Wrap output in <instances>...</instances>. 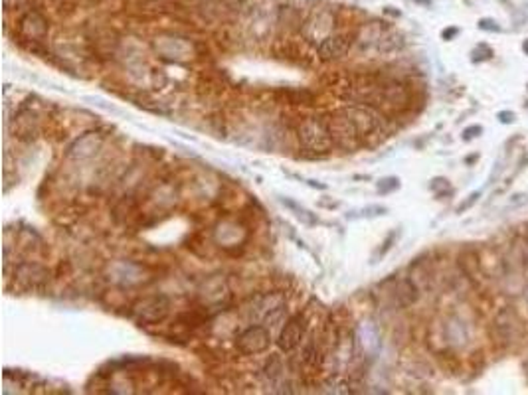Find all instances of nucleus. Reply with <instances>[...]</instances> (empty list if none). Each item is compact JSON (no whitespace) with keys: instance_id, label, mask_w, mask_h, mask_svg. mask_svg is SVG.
Masks as SVG:
<instances>
[{"instance_id":"obj_1","label":"nucleus","mask_w":528,"mask_h":395,"mask_svg":"<svg viewBox=\"0 0 528 395\" xmlns=\"http://www.w3.org/2000/svg\"><path fill=\"white\" fill-rule=\"evenodd\" d=\"M299 142L307 150L313 152H326L333 147V135L329 133L324 119L309 117L307 121H303L299 127Z\"/></svg>"},{"instance_id":"obj_2","label":"nucleus","mask_w":528,"mask_h":395,"mask_svg":"<svg viewBox=\"0 0 528 395\" xmlns=\"http://www.w3.org/2000/svg\"><path fill=\"white\" fill-rule=\"evenodd\" d=\"M169 312H171V299L166 295L143 297L131 307V314L140 324H159L169 316Z\"/></svg>"},{"instance_id":"obj_3","label":"nucleus","mask_w":528,"mask_h":395,"mask_svg":"<svg viewBox=\"0 0 528 395\" xmlns=\"http://www.w3.org/2000/svg\"><path fill=\"white\" fill-rule=\"evenodd\" d=\"M522 332H524V326L515 310L507 307L496 312L495 321H493V338H496L499 344L513 346L522 338Z\"/></svg>"},{"instance_id":"obj_4","label":"nucleus","mask_w":528,"mask_h":395,"mask_svg":"<svg viewBox=\"0 0 528 395\" xmlns=\"http://www.w3.org/2000/svg\"><path fill=\"white\" fill-rule=\"evenodd\" d=\"M271 346V332L265 326L251 324L244 332H239L236 338V348L244 356H256L270 350Z\"/></svg>"},{"instance_id":"obj_5","label":"nucleus","mask_w":528,"mask_h":395,"mask_svg":"<svg viewBox=\"0 0 528 395\" xmlns=\"http://www.w3.org/2000/svg\"><path fill=\"white\" fill-rule=\"evenodd\" d=\"M305 334H307V316L305 314L291 316L285 322L283 330L279 332V338H277V346H279L281 352H293L295 348H299Z\"/></svg>"},{"instance_id":"obj_6","label":"nucleus","mask_w":528,"mask_h":395,"mask_svg":"<svg viewBox=\"0 0 528 395\" xmlns=\"http://www.w3.org/2000/svg\"><path fill=\"white\" fill-rule=\"evenodd\" d=\"M352 48V36L346 34H334V36H326L319 43V58L323 62H331V60H341L343 55L348 54V50Z\"/></svg>"},{"instance_id":"obj_7","label":"nucleus","mask_w":528,"mask_h":395,"mask_svg":"<svg viewBox=\"0 0 528 395\" xmlns=\"http://www.w3.org/2000/svg\"><path fill=\"white\" fill-rule=\"evenodd\" d=\"M14 279L26 288H40L50 281V271L38 263H22L14 271Z\"/></svg>"},{"instance_id":"obj_8","label":"nucleus","mask_w":528,"mask_h":395,"mask_svg":"<svg viewBox=\"0 0 528 395\" xmlns=\"http://www.w3.org/2000/svg\"><path fill=\"white\" fill-rule=\"evenodd\" d=\"M101 145H103V137H101L99 133H95V130H91V133L81 135V137L67 149V156H70V159H77V161H86V159H91V156L98 154Z\"/></svg>"},{"instance_id":"obj_9","label":"nucleus","mask_w":528,"mask_h":395,"mask_svg":"<svg viewBox=\"0 0 528 395\" xmlns=\"http://www.w3.org/2000/svg\"><path fill=\"white\" fill-rule=\"evenodd\" d=\"M418 287L411 279H402V281H394V285L390 288V307L396 309H404L410 307L418 300Z\"/></svg>"},{"instance_id":"obj_10","label":"nucleus","mask_w":528,"mask_h":395,"mask_svg":"<svg viewBox=\"0 0 528 395\" xmlns=\"http://www.w3.org/2000/svg\"><path fill=\"white\" fill-rule=\"evenodd\" d=\"M346 113V117L352 121V125L358 130V135H368L372 130L378 128V117L367 107H358V105H352V107L343 109Z\"/></svg>"},{"instance_id":"obj_11","label":"nucleus","mask_w":528,"mask_h":395,"mask_svg":"<svg viewBox=\"0 0 528 395\" xmlns=\"http://www.w3.org/2000/svg\"><path fill=\"white\" fill-rule=\"evenodd\" d=\"M20 32L28 38V40H36L40 42L46 38L48 34V22L44 18L42 14L38 12H28L24 18L20 20Z\"/></svg>"},{"instance_id":"obj_12","label":"nucleus","mask_w":528,"mask_h":395,"mask_svg":"<svg viewBox=\"0 0 528 395\" xmlns=\"http://www.w3.org/2000/svg\"><path fill=\"white\" fill-rule=\"evenodd\" d=\"M445 338L451 346H457L461 348L469 340V328L461 319H451V321L445 324Z\"/></svg>"},{"instance_id":"obj_13","label":"nucleus","mask_w":528,"mask_h":395,"mask_svg":"<svg viewBox=\"0 0 528 395\" xmlns=\"http://www.w3.org/2000/svg\"><path fill=\"white\" fill-rule=\"evenodd\" d=\"M281 202L285 203V206H289L293 212H295V215H297L299 220H303L305 224H309V225L317 224V217H315V215L311 214V212H307V210H303V208H299V206H297V203H295V202H291V200H287V198H281Z\"/></svg>"},{"instance_id":"obj_14","label":"nucleus","mask_w":528,"mask_h":395,"mask_svg":"<svg viewBox=\"0 0 528 395\" xmlns=\"http://www.w3.org/2000/svg\"><path fill=\"white\" fill-rule=\"evenodd\" d=\"M400 188V178L396 176H388V178H382V180L376 184V190L380 194H390L396 192Z\"/></svg>"},{"instance_id":"obj_15","label":"nucleus","mask_w":528,"mask_h":395,"mask_svg":"<svg viewBox=\"0 0 528 395\" xmlns=\"http://www.w3.org/2000/svg\"><path fill=\"white\" fill-rule=\"evenodd\" d=\"M493 55H495V52H493L487 43H479L473 52V62H487V60H491Z\"/></svg>"},{"instance_id":"obj_16","label":"nucleus","mask_w":528,"mask_h":395,"mask_svg":"<svg viewBox=\"0 0 528 395\" xmlns=\"http://www.w3.org/2000/svg\"><path fill=\"white\" fill-rule=\"evenodd\" d=\"M431 192H435L437 198H442L443 190H449V180L447 178H442V176H437V178H433L430 184Z\"/></svg>"},{"instance_id":"obj_17","label":"nucleus","mask_w":528,"mask_h":395,"mask_svg":"<svg viewBox=\"0 0 528 395\" xmlns=\"http://www.w3.org/2000/svg\"><path fill=\"white\" fill-rule=\"evenodd\" d=\"M386 214H388V208H384V206H367L360 210V215H364V217H378V215Z\"/></svg>"},{"instance_id":"obj_18","label":"nucleus","mask_w":528,"mask_h":395,"mask_svg":"<svg viewBox=\"0 0 528 395\" xmlns=\"http://www.w3.org/2000/svg\"><path fill=\"white\" fill-rule=\"evenodd\" d=\"M483 32H501L503 28L499 26V22L493 20V18H481L479 24H477Z\"/></svg>"},{"instance_id":"obj_19","label":"nucleus","mask_w":528,"mask_h":395,"mask_svg":"<svg viewBox=\"0 0 528 395\" xmlns=\"http://www.w3.org/2000/svg\"><path fill=\"white\" fill-rule=\"evenodd\" d=\"M479 198H481V192L469 194V196H467V200H465L463 203H459V206H457V214H463V212H467L469 208H473L475 203L479 202Z\"/></svg>"},{"instance_id":"obj_20","label":"nucleus","mask_w":528,"mask_h":395,"mask_svg":"<svg viewBox=\"0 0 528 395\" xmlns=\"http://www.w3.org/2000/svg\"><path fill=\"white\" fill-rule=\"evenodd\" d=\"M481 133H483V127H481V125H471V127H467L463 130V140L477 139V137H481Z\"/></svg>"},{"instance_id":"obj_21","label":"nucleus","mask_w":528,"mask_h":395,"mask_svg":"<svg viewBox=\"0 0 528 395\" xmlns=\"http://www.w3.org/2000/svg\"><path fill=\"white\" fill-rule=\"evenodd\" d=\"M396 237H398V234H396V232H392V234L388 235V239H386V241H384V243H382V249H380V251H378V255H380V257H382V255H386V253H388L390 249H392V243H394V241H396Z\"/></svg>"},{"instance_id":"obj_22","label":"nucleus","mask_w":528,"mask_h":395,"mask_svg":"<svg viewBox=\"0 0 528 395\" xmlns=\"http://www.w3.org/2000/svg\"><path fill=\"white\" fill-rule=\"evenodd\" d=\"M496 119L503 123V125H510V123H515V119H517V115L513 113V111H499V115H496Z\"/></svg>"},{"instance_id":"obj_23","label":"nucleus","mask_w":528,"mask_h":395,"mask_svg":"<svg viewBox=\"0 0 528 395\" xmlns=\"http://www.w3.org/2000/svg\"><path fill=\"white\" fill-rule=\"evenodd\" d=\"M457 34H459V28H447V30H443L442 32V38L443 40H453Z\"/></svg>"},{"instance_id":"obj_24","label":"nucleus","mask_w":528,"mask_h":395,"mask_svg":"<svg viewBox=\"0 0 528 395\" xmlns=\"http://www.w3.org/2000/svg\"><path fill=\"white\" fill-rule=\"evenodd\" d=\"M522 52H524V54L528 55V38H527V40H524V42H522Z\"/></svg>"},{"instance_id":"obj_25","label":"nucleus","mask_w":528,"mask_h":395,"mask_svg":"<svg viewBox=\"0 0 528 395\" xmlns=\"http://www.w3.org/2000/svg\"><path fill=\"white\" fill-rule=\"evenodd\" d=\"M527 91H528V86H527Z\"/></svg>"}]
</instances>
